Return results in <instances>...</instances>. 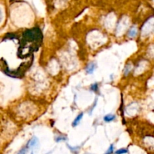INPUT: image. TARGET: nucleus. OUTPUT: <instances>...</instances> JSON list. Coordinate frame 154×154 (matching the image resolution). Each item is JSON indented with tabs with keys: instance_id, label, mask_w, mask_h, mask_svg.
<instances>
[{
	"instance_id": "1",
	"label": "nucleus",
	"mask_w": 154,
	"mask_h": 154,
	"mask_svg": "<svg viewBox=\"0 0 154 154\" xmlns=\"http://www.w3.org/2000/svg\"><path fill=\"white\" fill-rule=\"evenodd\" d=\"M42 41V33L38 28L26 30L23 34V39L21 41L18 50L19 57L24 59L30 56L34 51H38Z\"/></svg>"
},
{
	"instance_id": "2",
	"label": "nucleus",
	"mask_w": 154,
	"mask_h": 154,
	"mask_svg": "<svg viewBox=\"0 0 154 154\" xmlns=\"http://www.w3.org/2000/svg\"><path fill=\"white\" fill-rule=\"evenodd\" d=\"M38 144V139L37 137L34 136L28 141L26 146L28 147V149H32L34 147H36Z\"/></svg>"
},
{
	"instance_id": "3",
	"label": "nucleus",
	"mask_w": 154,
	"mask_h": 154,
	"mask_svg": "<svg viewBox=\"0 0 154 154\" xmlns=\"http://www.w3.org/2000/svg\"><path fill=\"white\" fill-rule=\"evenodd\" d=\"M96 64L95 62H91L90 64H89L87 67H86V72L88 74H92L93 73L94 70L96 69Z\"/></svg>"
},
{
	"instance_id": "4",
	"label": "nucleus",
	"mask_w": 154,
	"mask_h": 154,
	"mask_svg": "<svg viewBox=\"0 0 154 154\" xmlns=\"http://www.w3.org/2000/svg\"><path fill=\"white\" fill-rule=\"evenodd\" d=\"M83 115H84V114H83V113H81V114H79L78 116H77V117H76V118H75V120H74L73 123H72V126H77V125H78V123L80 122H81V119H82Z\"/></svg>"
},
{
	"instance_id": "5",
	"label": "nucleus",
	"mask_w": 154,
	"mask_h": 154,
	"mask_svg": "<svg viewBox=\"0 0 154 154\" xmlns=\"http://www.w3.org/2000/svg\"><path fill=\"white\" fill-rule=\"evenodd\" d=\"M115 117H116V116H115L114 115L107 114L104 117V120H105V122H111V121H113V120H114Z\"/></svg>"
},
{
	"instance_id": "6",
	"label": "nucleus",
	"mask_w": 154,
	"mask_h": 154,
	"mask_svg": "<svg viewBox=\"0 0 154 154\" xmlns=\"http://www.w3.org/2000/svg\"><path fill=\"white\" fill-rule=\"evenodd\" d=\"M137 34V29L136 28H131L129 32V37H134V36H136Z\"/></svg>"
},
{
	"instance_id": "7",
	"label": "nucleus",
	"mask_w": 154,
	"mask_h": 154,
	"mask_svg": "<svg viewBox=\"0 0 154 154\" xmlns=\"http://www.w3.org/2000/svg\"><path fill=\"white\" fill-rule=\"evenodd\" d=\"M128 153V150L127 149H120V150H116V152H115V154H125L127 153Z\"/></svg>"
},
{
	"instance_id": "8",
	"label": "nucleus",
	"mask_w": 154,
	"mask_h": 154,
	"mask_svg": "<svg viewBox=\"0 0 154 154\" xmlns=\"http://www.w3.org/2000/svg\"><path fill=\"white\" fill-rule=\"evenodd\" d=\"M27 151H28V147H27V146H25V147H23L17 154H26Z\"/></svg>"
},
{
	"instance_id": "9",
	"label": "nucleus",
	"mask_w": 154,
	"mask_h": 154,
	"mask_svg": "<svg viewBox=\"0 0 154 154\" xmlns=\"http://www.w3.org/2000/svg\"><path fill=\"white\" fill-rule=\"evenodd\" d=\"M113 153H114V145L111 144V146H110V147L107 149V151L105 152V154H112Z\"/></svg>"
},
{
	"instance_id": "10",
	"label": "nucleus",
	"mask_w": 154,
	"mask_h": 154,
	"mask_svg": "<svg viewBox=\"0 0 154 154\" xmlns=\"http://www.w3.org/2000/svg\"><path fill=\"white\" fill-rule=\"evenodd\" d=\"M68 146L69 147L70 150L72 151V152H76V151H77L79 149V146H76V147H71V146H69V145H68Z\"/></svg>"
},
{
	"instance_id": "11",
	"label": "nucleus",
	"mask_w": 154,
	"mask_h": 154,
	"mask_svg": "<svg viewBox=\"0 0 154 154\" xmlns=\"http://www.w3.org/2000/svg\"><path fill=\"white\" fill-rule=\"evenodd\" d=\"M65 140H66V138L59 137V138H56V142H60V141H65Z\"/></svg>"
},
{
	"instance_id": "12",
	"label": "nucleus",
	"mask_w": 154,
	"mask_h": 154,
	"mask_svg": "<svg viewBox=\"0 0 154 154\" xmlns=\"http://www.w3.org/2000/svg\"><path fill=\"white\" fill-rule=\"evenodd\" d=\"M97 88H98L97 84H94L93 85H92V86H91V89H92V90H93V91H96V90H97Z\"/></svg>"
},
{
	"instance_id": "13",
	"label": "nucleus",
	"mask_w": 154,
	"mask_h": 154,
	"mask_svg": "<svg viewBox=\"0 0 154 154\" xmlns=\"http://www.w3.org/2000/svg\"><path fill=\"white\" fill-rule=\"evenodd\" d=\"M31 154H33V153H31Z\"/></svg>"
}]
</instances>
